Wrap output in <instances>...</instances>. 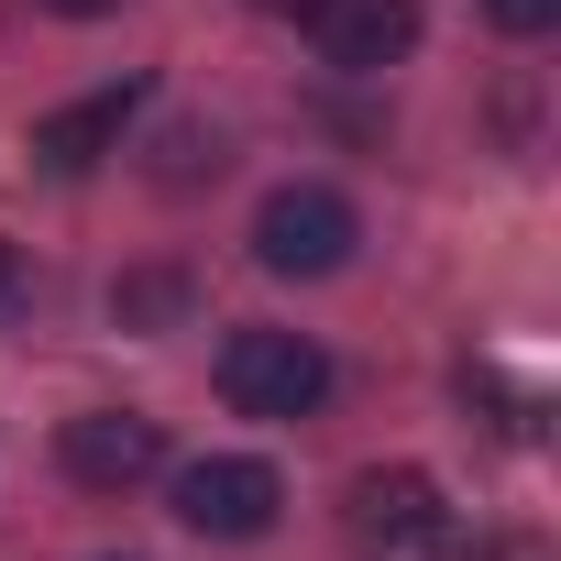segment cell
I'll return each mask as SVG.
<instances>
[{"label":"cell","mask_w":561,"mask_h":561,"mask_svg":"<svg viewBox=\"0 0 561 561\" xmlns=\"http://www.w3.org/2000/svg\"><path fill=\"white\" fill-rule=\"evenodd\" d=\"M342 539H353V561H451V506H440V484L430 473H353V495H342Z\"/></svg>","instance_id":"1"},{"label":"cell","mask_w":561,"mask_h":561,"mask_svg":"<svg viewBox=\"0 0 561 561\" xmlns=\"http://www.w3.org/2000/svg\"><path fill=\"white\" fill-rule=\"evenodd\" d=\"M220 397L242 408V419H309L320 397H331V353L309 342V331H231L220 342Z\"/></svg>","instance_id":"2"},{"label":"cell","mask_w":561,"mask_h":561,"mask_svg":"<svg viewBox=\"0 0 561 561\" xmlns=\"http://www.w3.org/2000/svg\"><path fill=\"white\" fill-rule=\"evenodd\" d=\"M353 198H331V187H275L264 209H253V264L264 275H298V287H309V275H342L353 264Z\"/></svg>","instance_id":"3"},{"label":"cell","mask_w":561,"mask_h":561,"mask_svg":"<svg viewBox=\"0 0 561 561\" xmlns=\"http://www.w3.org/2000/svg\"><path fill=\"white\" fill-rule=\"evenodd\" d=\"M275 506H287V484H275V462H253V451H209V462L176 473V517L198 539H264Z\"/></svg>","instance_id":"4"},{"label":"cell","mask_w":561,"mask_h":561,"mask_svg":"<svg viewBox=\"0 0 561 561\" xmlns=\"http://www.w3.org/2000/svg\"><path fill=\"white\" fill-rule=\"evenodd\" d=\"M56 462H67V484H89V495H133L144 473H165V430H154L144 408H89V419L56 430Z\"/></svg>","instance_id":"5"},{"label":"cell","mask_w":561,"mask_h":561,"mask_svg":"<svg viewBox=\"0 0 561 561\" xmlns=\"http://www.w3.org/2000/svg\"><path fill=\"white\" fill-rule=\"evenodd\" d=\"M298 23L342 78H386L419 45V0H298Z\"/></svg>","instance_id":"6"},{"label":"cell","mask_w":561,"mask_h":561,"mask_svg":"<svg viewBox=\"0 0 561 561\" xmlns=\"http://www.w3.org/2000/svg\"><path fill=\"white\" fill-rule=\"evenodd\" d=\"M133 111H144V78H111V89H89V100L45 111V122H34V165H45V176H89L100 154H122Z\"/></svg>","instance_id":"7"},{"label":"cell","mask_w":561,"mask_h":561,"mask_svg":"<svg viewBox=\"0 0 561 561\" xmlns=\"http://www.w3.org/2000/svg\"><path fill=\"white\" fill-rule=\"evenodd\" d=\"M165 187H198V176H220V133H198V122H176L165 133V165H154Z\"/></svg>","instance_id":"8"},{"label":"cell","mask_w":561,"mask_h":561,"mask_svg":"<svg viewBox=\"0 0 561 561\" xmlns=\"http://www.w3.org/2000/svg\"><path fill=\"white\" fill-rule=\"evenodd\" d=\"M176 298H187L176 275H133V287H122L111 309H122V331H154V320H176Z\"/></svg>","instance_id":"9"},{"label":"cell","mask_w":561,"mask_h":561,"mask_svg":"<svg viewBox=\"0 0 561 561\" xmlns=\"http://www.w3.org/2000/svg\"><path fill=\"white\" fill-rule=\"evenodd\" d=\"M484 12H495V34H517V45H528V34H550V23H561V0H484Z\"/></svg>","instance_id":"10"},{"label":"cell","mask_w":561,"mask_h":561,"mask_svg":"<svg viewBox=\"0 0 561 561\" xmlns=\"http://www.w3.org/2000/svg\"><path fill=\"white\" fill-rule=\"evenodd\" d=\"M12 320H23V253L0 242V331H12Z\"/></svg>","instance_id":"11"},{"label":"cell","mask_w":561,"mask_h":561,"mask_svg":"<svg viewBox=\"0 0 561 561\" xmlns=\"http://www.w3.org/2000/svg\"><path fill=\"white\" fill-rule=\"evenodd\" d=\"M45 12H67V23H100V12H122V0H45Z\"/></svg>","instance_id":"12"},{"label":"cell","mask_w":561,"mask_h":561,"mask_svg":"<svg viewBox=\"0 0 561 561\" xmlns=\"http://www.w3.org/2000/svg\"><path fill=\"white\" fill-rule=\"evenodd\" d=\"M264 12H298V0H264Z\"/></svg>","instance_id":"13"}]
</instances>
